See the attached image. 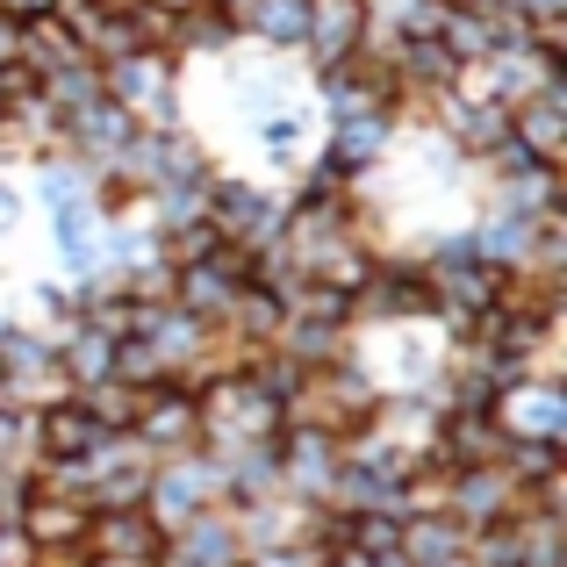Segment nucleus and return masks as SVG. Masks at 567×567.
Instances as JSON below:
<instances>
[{
	"label": "nucleus",
	"mask_w": 567,
	"mask_h": 567,
	"mask_svg": "<svg viewBox=\"0 0 567 567\" xmlns=\"http://www.w3.org/2000/svg\"><path fill=\"white\" fill-rule=\"evenodd\" d=\"M101 94L137 130H173L181 123V58L130 51V58H115V65H101Z\"/></svg>",
	"instance_id": "nucleus-1"
},
{
	"label": "nucleus",
	"mask_w": 567,
	"mask_h": 567,
	"mask_svg": "<svg viewBox=\"0 0 567 567\" xmlns=\"http://www.w3.org/2000/svg\"><path fill=\"white\" fill-rule=\"evenodd\" d=\"M223 503V474H216V460L194 445V453H173V460H158L152 467V488H144V517H152L158 532H181L187 517H202V511H216Z\"/></svg>",
	"instance_id": "nucleus-2"
},
{
	"label": "nucleus",
	"mask_w": 567,
	"mask_h": 567,
	"mask_svg": "<svg viewBox=\"0 0 567 567\" xmlns=\"http://www.w3.org/2000/svg\"><path fill=\"white\" fill-rule=\"evenodd\" d=\"M130 439H137L152 460L194 453V445H202V410H194V388L187 381H152V388H144V402H137Z\"/></svg>",
	"instance_id": "nucleus-3"
},
{
	"label": "nucleus",
	"mask_w": 567,
	"mask_h": 567,
	"mask_svg": "<svg viewBox=\"0 0 567 567\" xmlns=\"http://www.w3.org/2000/svg\"><path fill=\"white\" fill-rule=\"evenodd\" d=\"M511 144H517V158H532V166H560V152H567V94H560V80L511 109Z\"/></svg>",
	"instance_id": "nucleus-4"
},
{
	"label": "nucleus",
	"mask_w": 567,
	"mask_h": 567,
	"mask_svg": "<svg viewBox=\"0 0 567 567\" xmlns=\"http://www.w3.org/2000/svg\"><path fill=\"white\" fill-rule=\"evenodd\" d=\"M367 0H302V51L317 58V65H338L346 51H360L367 43Z\"/></svg>",
	"instance_id": "nucleus-5"
},
{
	"label": "nucleus",
	"mask_w": 567,
	"mask_h": 567,
	"mask_svg": "<svg viewBox=\"0 0 567 567\" xmlns=\"http://www.w3.org/2000/svg\"><path fill=\"white\" fill-rule=\"evenodd\" d=\"M158 546H166V532L137 511H94V525H86V554L101 560H137V567H158Z\"/></svg>",
	"instance_id": "nucleus-6"
},
{
	"label": "nucleus",
	"mask_w": 567,
	"mask_h": 567,
	"mask_svg": "<svg viewBox=\"0 0 567 567\" xmlns=\"http://www.w3.org/2000/svg\"><path fill=\"white\" fill-rule=\"evenodd\" d=\"M395 554L410 567H453V560H467V525L445 511H410L395 532Z\"/></svg>",
	"instance_id": "nucleus-7"
},
{
	"label": "nucleus",
	"mask_w": 567,
	"mask_h": 567,
	"mask_svg": "<svg viewBox=\"0 0 567 567\" xmlns=\"http://www.w3.org/2000/svg\"><path fill=\"white\" fill-rule=\"evenodd\" d=\"M237 37H259L274 51H302V0H245L237 8Z\"/></svg>",
	"instance_id": "nucleus-8"
},
{
	"label": "nucleus",
	"mask_w": 567,
	"mask_h": 567,
	"mask_svg": "<svg viewBox=\"0 0 567 567\" xmlns=\"http://www.w3.org/2000/svg\"><path fill=\"white\" fill-rule=\"evenodd\" d=\"M58 0H0V14H14V22H29V14H51Z\"/></svg>",
	"instance_id": "nucleus-9"
},
{
	"label": "nucleus",
	"mask_w": 567,
	"mask_h": 567,
	"mask_svg": "<svg viewBox=\"0 0 567 567\" xmlns=\"http://www.w3.org/2000/svg\"><path fill=\"white\" fill-rule=\"evenodd\" d=\"M453 567H467V560H453Z\"/></svg>",
	"instance_id": "nucleus-10"
}]
</instances>
